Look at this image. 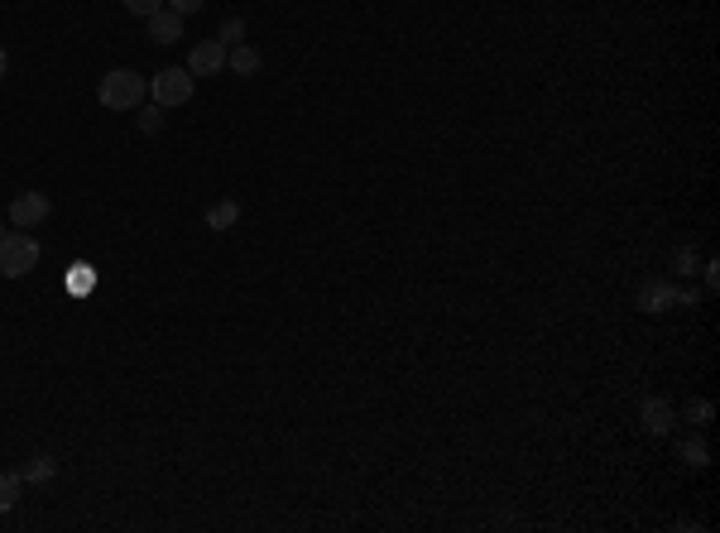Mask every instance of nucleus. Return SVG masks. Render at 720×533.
Wrapping results in <instances>:
<instances>
[{"instance_id": "f257e3e1", "label": "nucleus", "mask_w": 720, "mask_h": 533, "mask_svg": "<svg viewBox=\"0 0 720 533\" xmlns=\"http://www.w3.org/2000/svg\"><path fill=\"white\" fill-rule=\"evenodd\" d=\"M149 92V82H144L135 68H111V73L101 77V87H96V101L106 106V111H135Z\"/></svg>"}, {"instance_id": "f03ea898", "label": "nucleus", "mask_w": 720, "mask_h": 533, "mask_svg": "<svg viewBox=\"0 0 720 533\" xmlns=\"http://www.w3.org/2000/svg\"><path fill=\"white\" fill-rule=\"evenodd\" d=\"M29 269H39V241H34L29 231L0 236V274H5V279H24Z\"/></svg>"}, {"instance_id": "7ed1b4c3", "label": "nucleus", "mask_w": 720, "mask_h": 533, "mask_svg": "<svg viewBox=\"0 0 720 533\" xmlns=\"http://www.w3.org/2000/svg\"><path fill=\"white\" fill-rule=\"evenodd\" d=\"M192 87H197V77L188 73V68H164V73H154V101L164 106V111H173V106H188L192 101Z\"/></svg>"}, {"instance_id": "20e7f679", "label": "nucleus", "mask_w": 720, "mask_h": 533, "mask_svg": "<svg viewBox=\"0 0 720 533\" xmlns=\"http://www.w3.org/2000/svg\"><path fill=\"white\" fill-rule=\"evenodd\" d=\"M53 217V197L39 193V188H29L10 202V226H20V231H34V226H44Z\"/></svg>"}, {"instance_id": "39448f33", "label": "nucleus", "mask_w": 720, "mask_h": 533, "mask_svg": "<svg viewBox=\"0 0 720 533\" xmlns=\"http://www.w3.org/2000/svg\"><path fill=\"white\" fill-rule=\"evenodd\" d=\"M188 73H192V77H216V73H226V44H221V39H202V44H192V53H188Z\"/></svg>"}, {"instance_id": "423d86ee", "label": "nucleus", "mask_w": 720, "mask_h": 533, "mask_svg": "<svg viewBox=\"0 0 720 533\" xmlns=\"http://www.w3.org/2000/svg\"><path fill=\"white\" fill-rule=\"evenodd\" d=\"M144 29H149V39H154V44H178V39H183V15H178V10H154V15H149V20H144Z\"/></svg>"}, {"instance_id": "0eeeda50", "label": "nucleus", "mask_w": 720, "mask_h": 533, "mask_svg": "<svg viewBox=\"0 0 720 533\" xmlns=\"http://www.w3.org/2000/svg\"><path fill=\"white\" fill-rule=\"evenodd\" d=\"M260 49H255V44H236V49H226V68H231V73L236 77H255L260 73Z\"/></svg>"}, {"instance_id": "6e6552de", "label": "nucleus", "mask_w": 720, "mask_h": 533, "mask_svg": "<svg viewBox=\"0 0 720 533\" xmlns=\"http://www.w3.org/2000/svg\"><path fill=\"white\" fill-rule=\"evenodd\" d=\"M644 428L653 437H668L672 433V404H668V399H648V404H644Z\"/></svg>"}, {"instance_id": "1a4fd4ad", "label": "nucleus", "mask_w": 720, "mask_h": 533, "mask_svg": "<svg viewBox=\"0 0 720 533\" xmlns=\"http://www.w3.org/2000/svg\"><path fill=\"white\" fill-rule=\"evenodd\" d=\"M240 221V202L236 197H221V202H212L207 207V231H231Z\"/></svg>"}, {"instance_id": "9d476101", "label": "nucleus", "mask_w": 720, "mask_h": 533, "mask_svg": "<svg viewBox=\"0 0 720 533\" xmlns=\"http://www.w3.org/2000/svg\"><path fill=\"white\" fill-rule=\"evenodd\" d=\"M20 495H24L20 471H0V514H10V509L20 505Z\"/></svg>"}, {"instance_id": "9b49d317", "label": "nucleus", "mask_w": 720, "mask_h": 533, "mask_svg": "<svg viewBox=\"0 0 720 533\" xmlns=\"http://www.w3.org/2000/svg\"><path fill=\"white\" fill-rule=\"evenodd\" d=\"M20 476H24V485H48L53 476H58V461L53 457H29V466H24Z\"/></svg>"}, {"instance_id": "f8f14e48", "label": "nucleus", "mask_w": 720, "mask_h": 533, "mask_svg": "<svg viewBox=\"0 0 720 533\" xmlns=\"http://www.w3.org/2000/svg\"><path fill=\"white\" fill-rule=\"evenodd\" d=\"M135 111H140V116H135V125H140L144 135H159V130H164V106H159V101H149V106H135Z\"/></svg>"}, {"instance_id": "ddd939ff", "label": "nucleus", "mask_w": 720, "mask_h": 533, "mask_svg": "<svg viewBox=\"0 0 720 533\" xmlns=\"http://www.w3.org/2000/svg\"><path fill=\"white\" fill-rule=\"evenodd\" d=\"M216 39H221L226 49L245 44V20H240V15H226V20H221V29H216Z\"/></svg>"}, {"instance_id": "4468645a", "label": "nucleus", "mask_w": 720, "mask_h": 533, "mask_svg": "<svg viewBox=\"0 0 720 533\" xmlns=\"http://www.w3.org/2000/svg\"><path fill=\"white\" fill-rule=\"evenodd\" d=\"M668 298H677L668 284H648L644 298H639V308H644V313H663V303H668Z\"/></svg>"}, {"instance_id": "2eb2a0df", "label": "nucleus", "mask_w": 720, "mask_h": 533, "mask_svg": "<svg viewBox=\"0 0 720 533\" xmlns=\"http://www.w3.org/2000/svg\"><path fill=\"white\" fill-rule=\"evenodd\" d=\"M68 289L72 293H92L96 289V269L92 265H72L68 269Z\"/></svg>"}, {"instance_id": "dca6fc26", "label": "nucleus", "mask_w": 720, "mask_h": 533, "mask_svg": "<svg viewBox=\"0 0 720 533\" xmlns=\"http://www.w3.org/2000/svg\"><path fill=\"white\" fill-rule=\"evenodd\" d=\"M120 5H125L130 15H140V20H149L154 10H164V0H120Z\"/></svg>"}, {"instance_id": "f3484780", "label": "nucleus", "mask_w": 720, "mask_h": 533, "mask_svg": "<svg viewBox=\"0 0 720 533\" xmlns=\"http://www.w3.org/2000/svg\"><path fill=\"white\" fill-rule=\"evenodd\" d=\"M682 457H687V466H706V447L701 442H682Z\"/></svg>"}, {"instance_id": "a211bd4d", "label": "nucleus", "mask_w": 720, "mask_h": 533, "mask_svg": "<svg viewBox=\"0 0 720 533\" xmlns=\"http://www.w3.org/2000/svg\"><path fill=\"white\" fill-rule=\"evenodd\" d=\"M202 5H207V0H168V10H178L183 20H188V15H197Z\"/></svg>"}, {"instance_id": "6ab92c4d", "label": "nucleus", "mask_w": 720, "mask_h": 533, "mask_svg": "<svg viewBox=\"0 0 720 533\" xmlns=\"http://www.w3.org/2000/svg\"><path fill=\"white\" fill-rule=\"evenodd\" d=\"M5 73H10V53L0 49V82H5Z\"/></svg>"}]
</instances>
